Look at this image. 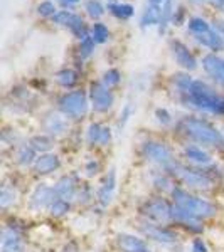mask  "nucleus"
<instances>
[{
    "label": "nucleus",
    "mask_w": 224,
    "mask_h": 252,
    "mask_svg": "<svg viewBox=\"0 0 224 252\" xmlns=\"http://www.w3.org/2000/svg\"><path fill=\"white\" fill-rule=\"evenodd\" d=\"M176 93L177 101L186 108L199 113H209L214 116H224V96L216 91V88L202 79H192L182 91Z\"/></svg>",
    "instance_id": "f257e3e1"
},
{
    "label": "nucleus",
    "mask_w": 224,
    "mask_h": 252,
    "mask_svg": "<svg viewBox=\"0 0 224 252\" xmlns=\"http://www.w3.org/2000/svg\"><path fill=\"white\" fill-rule=\"evenodd\" d=\"M176 126L182 136H186L195 145L209 146V148L221 150V152L224 150V133L206 118L184 116L177 121Z\"/></svg>",
    "instance_id": "f03ea898"
},
{
    "label": "nucleus",
    "mask_w": 224,
    "mask_h": 252,
    "mask_svg": "<svg viewBox=\"0 0 224 252\" xmlns=\"http://www.w3.org/2000/svg\"><path fill=\"white\" fill-rule=\"evenodd\" d=\"M174 177L177 184L190 192H209L213 190L219 178L214 173V166H192L176 160L165 170Z\"/></svg>",
    "instance_id": "7ed1b4c3"
},
{
    "label": "nucleus",
    "mask_w": 224,
    "mask_h": 252,
    "mask_svg": "<svg viewBox=\"0 0 224 252\" xmlns=\"http://www.w3.org/2000/svg\"><path fill=\"white\" fill-rule=\"evenodd\" d=\"M170 200L177 207H181L182 210H186L187 214H190L192 217L202 222L211 220V219L218 217L219 214V209L214 202L207 200L204 197H199L190 190L184 189L182 185L174 187V190L170 192Z\"/></svg>",
    "instance_id": "20e7f679"
},
{
    "label": "nucleus",
    "mask_w": 224,
    "mask_h": 252,
    "mask_svg": "<svg viewBox=\"0 0 224 252\" xmlns=\"http://www.w3.org/2000/svg\"><path fill=\"white\" fill-rule=\"evenodd\" d=\"M89 108H91V101L84 89L66 91L58 99V111L69 121H81L83 118H86Z\"/></svg>",
    "instance_id": "39448f33"
},
{
    "label": "nucleus",
    "mask_w": 224,
    "mask_h": 252,
    "mask_svg": "<svg viewBox=\"0 0 224 252\" xmlns=\"http://www.w3.org/2000/svg\"><path fill=\"white\" fill-rule=\"evenodd\" d=\"M140 153L149 163L158 166L160 170H167L174 161L177 160L172 146L167 145L165 141L149 138L140 145Z\"/></svg>",
    "instance_id": "423d86ee"
},
{
    "label": "nucleus",
    "mask_w": 224,
    "mask_h": 252,
    "mask_svg": "<svg viewBox=\"0 0 224 252\" xmlns=\"http://www.w3.org/2000/svg\"><path fill=\"white\" fill-rule=\"evenodd\" d=\"M137 230L142 234V237L147 239V241L155 242L158 246H164V247L177 246L179 241H181V235L174 229H170L169 225L150 222V220H147V219H142V220L137 223Z\"/></svg>",
    "instance_id": "0eeeda50"
},
{
    "label": "nucleus",
    "mask_w": 224,
    "mask_h": 252,
    "mask_svg": "<svg viewBox=\"0 0 224 252\" xmlns=\"http://www.w3.org/2000/svg\"><path fill=\"white\" fill-rule=\"evenodd\" d=\"M172 212H174V202L167 200L162 195L147 198L144 204L140 205L142 219H147L150 222L164 223V225L172 223Z\"/></svg>",
    "instance_id": "6e6552de"
},
{
    "label": "nucleus",
    "mask_w": 224,
    "mask_h": 252,
    "mask_svg": "<svg viewBox=\"0 0 224 252\" xmlns=\"http://www.w3.org/2000/svg\"><path fill=\"white\" fill-rule=\"evenodd\" d=\"M2 246L0 252H27L26 230L17 222H9L2 229Z\"/></svg>",
    "instance_id": "1a4fd4ad"
},
{
    "label": "nucleus",
    "mask_w": 224,
    "mask_h": 252,
    "mask_svg": "<svg viewBox=\"0 0 224 252\" xmlns=\"http://www.w3.org/2000/svg\"><path fill=\"white\" fill-rule=\"evenodd\" d=\"M88 94L93 111L105 115V113L112 111L113 106H115V93H113V89L105 86L101 81H93L89 84Z\"/></svg>",
    "instance_id": "9d476101"
},
{
    "label": "nucleus",
    "mask_w": 224,
    "mask_h": 252,
    "mask_svg": "<svg viewBox=\"0 0 224 252\" xmlns=\"http://www.w3.org/2000/svg\"><path fill=\"white\" fill-rule=\"evenodd\" d=\"M169 49H170V54H172L174 61H176V64L182 71L192 72L199 67L197 58H195L192 49L187 46L186 42H182V40H179V39H170Z\"/></svg>",
    "instance_id": "9b49d317"
},
{
    "label": "nucleus",
    "mask_w": 224,
    "mask_h": 252,
    "mask_svg": "<svg viewBox=\"0 0 224 252\" xmlns=\"http://www.w3.org/2000/svg\"><path fill=\"white\" fill-rule=\"evenodd\" d=\"M56 190L54 187L44 184V182H40V184L36 185V189L32 190L31 197H29V209L32 212H49V209H51L52 202L56 200Z\"/></svg>",
    "instance_id": "f8f14e48"
},
{
    "label": "nucleus",
    "mask_w": 224,
    "mask_h": 252,
    "mask_svg": "<svg viewBox=\"0 0 224 252\" xmlns=\"http://www.w3.org/2000/svg\"><path fill=\"white\" fill-rule=\"evenodd\" d=\"M86 141L89 146H110L113 141V131L108 125H103L100 121H91L86 128Z\"/></svg>",
    "instance_id": "ddd939ff"
},
{
    "label": "nucleus",
    "mask_w": 224,
    "mask_h": 252,
    "mask_svg": "<svg viewBox=\"0 0 224 252\" xmlns=\"http://www.w3.org/2000/svg\"><path fill=\"white\" fill-rule=\"evenodd\" d=\"M40 126H42V133H46V135L52 138H59L69 131V120L61 113L49 111L44 115Z\"/></svg>",
    "instance_id": "4468645a"
},
{
    "label": "nucleus",
    "mask_w": 224,
    "mask_h": 252,
    "mask_svg": "<svg viewBox=\"0 0 224 252\" xmlns=\"http://www.w3.org/2000/svg\"><path fill=\"white\" fill-rule=\"evenodd\" d=\"M79 187H81V180H79L78 175L68 173V175H63V177L58 178V182L54 184V190L59 198L68 200V202H75Z\"/></svg>",
    "instance_id": "2eb2a0df"
},
{
    "label": "nucleus",
    "mask_w": 224,
    "mask_h": 252,
    "mask_svg": "<svg viewBox=\"0 0 224 252\" xmlns=\"http://www.w3.org/2000/svg\"><path fill=\"white\" fill-rule=\"evenodd\" d=\"M115 192H116V173L115 170H110L103 177L100 187L96 189V198H95L96 204L101 209H107L108 205H112L113 198H115Z\"/></svg>",
    "instance_id": "dca6fc26"
},
{
    "label": "nucleus",
    "mask_w": 224,
    "mask_h": 252,
    "mask_svg": "<svg viewBox=\"0 0 224 252\" xmlns=\"http://www.w3.org/2000/svg\"><path fill=\"white\" fill-rule=\"evenodd\" d=\"M61 166H63V160H61V157L56 155V153H52V152H49V153H42V155H39L31 170L36 177H47V175L59 172Z\"/></svg>",
    "instance_id": "f3484780"
},
{
    "label": "nucleus",
    "mask_w": 224,
    "mask_h": 252,
    "mask_svg": "<svg viewBox=\"0 0 224 252\" xmlns=\"http://www.w3.org/2000/svg\"><path fill=\"white\" fill-rule=\"evenodd\" d=\"M115 242L120 252H153L150 244L147 242L144 237L135 235V234L121 232L116 235Z\"/></svg>",
    "instance_id": "a211bd4d"
},
{
    "label": "nucleus",
    "mask_w": 224,
    "mask_h": 252,
    "mask_svg": "<svg viewBox=\"0 0 224 252\" xmlns=\"http://www.w3.org/2000/svg\"><path fill=\"white\" fill-rule=\"evenodd\" d=\"M182 157L189 161L192 166H209L214 165V158L209 152L201 145L195 143H186L182 146Z\"/></svg>",
    "instance_id": "6ab92c4d"
},
{
    "label": "nucleus",
    "mask_w": 224,
    "mask_h": 252,
    "mask_svg": "<svg viewBox=\"0 0 224 252\" xmlns=\"http://www.w3.org/2000/svg\"><path fill=\"white\" fill-rule=\"evenodd\" d=\"M201 64H202V69H204L206 74L209 76L216 84H219V86L224 88V58L209 52V54L202 56Z\"/></svg>",
    "instance_id": "aec40b11"
},
{
    "label": "nucleus",
    "mask_w": 224,
    "mask_h": 252,
    "mask_svg": "<svg viewBox=\"0 0 224 252\" xmlns=\"http://www.w3.org/2000/svg\"><path fill=\"white\" fill-rule=\"evenodd\" d=\"M172 223L186 229L190 234H202L204 232V222L199 219L192 217L190 214H187L186 210H182L181 207L174 204V212H172Z\"/></svg>",
    "instance_id": "412c9836"
},
{
    "label": "nucleus",
    "mask_w": 224,
    "mask_h": 252,
    "mask_svg": "<svg viewBox=\"0 0 224 252\" xmlns=\"http://www.w3.org/2000/svg\"><path fill=\"white\" fill-rule=\"evenodd\" d=\"M192 39L199 44V46L207 49V51H211L213 54H219V52L224 51V37H223L221 32L216 29V27H213V29H211L209 32H206V34L194 35Z\"/></svg>",
    "instance_id": "4be33fe9"
},
{
    "label": "nucleus",
    "mask_w": 224,
    "mask_h": 252,
    "mask_svg": "<svg viewBox=\"0 0 224 252\" xmlns=\"http://www.w3.org/2000/svg\"><path fill=\"white\" fill-rule=\"evenodd\" d=\"M37 157H39V153L29 145V141H20V143L15 146L14 161L20 168H32V165L36 163Z\"/></svg>",
    "instance_id": "5701e85b"
},
{
    "label": "nucleus",
    "mask_w": 224,
    "mask_h": 252,
    "mask_svg": "<svg viewBox=\"0 0 224 252\" xmlns=\"http://www.w3.org/2000/svg\"><path fill=\"white\" fill-rule=\"evenodd\" d=\"M176 0H164V3L160 5V19H158L157 32L160 35H165L169 31V26L172 24L174 14H176Z\"/></svg>",
    "instance_id": "b1692460"
},
{
    "label": "nucleus",
    "mask_w": 224,
    "mask_h": 252,
    "mask_svg": "<svg viewBox=\"0 0 224 252\" xmlns=\"http://www.w3.org/2000/svg\"><path fill=\"white\" fill-rule=\"evenodd\" d=\"M79 71L75 67H64L59 69L54 74V81L59 88L63 89H75L76 84L79 83Z\"/></svg>",
    "instance_id": "393cba45"
},
{
    "label": "nucleus",
    "mask_w": 224,
    "mask_h": 252,
    "mask_svg": "<svg viewBox=\"0 0 224 252\" xmlns=\"http://www.w3.org/2000/svg\"><path fill=\"white\" fill-rule=\"evenodd\" d=\"M177 185V182L174 180V177L165 170H157L155 173L152 175V187L160 193H169L174 190V187Z\"/></svg>",
    "instance_id": "a878e982"
},
{
    "label": "nucleus",
    "mask_w": 224,
    "mask_h": 252,
    "mask_svg": "<svg viewBox=\"0 0 224 252\" xmlns=\"http://www.w3.org/2000/svg\"><path fill=\"white\" fill-rule=\"evenodd\" d=\"M107 10L118 20H130L135 15V7L128 2H108Z\"/></svg>",
    "instance_id": "bb28decb"
},
{
    "label": "nucleus",
    "mask_w": 224,
    "mask_h": 252,
    "mask_svg": "<svg viewBox=\"0 0 224 252\" xmlns=\"http://www.w3.org/2000/svg\"><path fill=\"white\" fill-rule=\"evenodd\" d=\"M19 200V192L17 187L14 184H7L3 182L2 189H0V209L9 210L10 207H14Z\"/></svg>",
    "instance_id": "cd10ccee"
},
{
    "label": "nucleus",
    "mask_w": 224,
    "mask_h": 252,
    "mask_svg": "<svg viewBox=\"0 0 224 252\" xmlns=\"http://www.w3.org/2000/svg\"><path fill=\"white\" fill-rule=\"evenodd\" d=\"M158 19H160V7L152 5V3H147L145 9L142 10V15H140V27L144 31L150 29V27H157Z\"/></svg>",
    "instance_id": "c85d7f7f"
},
{
    "label": "nucleus",
    "mask_w": 224,
    "mask_h": 252,
    "mask_svg": "<svg viewBox=\"0 0 224 252\" xmlns=\"http://www.w3.org/2000/svg\"><path fill=\"white\" fill-rule=\"evenodd\" d=\"M213 22H209L207 19L201 17V15H192V17H189L187 20V32H189L190 35H201V34H206V32H209L213 29Z\"/></svg>",
    "instance_id": "c756f323"
},
{
    "label": "nucleus",
    "mask_w": 224,
    "mask_h": 252,
    "mask_svg": "<svg viewBox=\"0 0 224 252\" xmlns=\"http://www.w3.org/2000/svg\"><path fill=\"white\" fill-rule=\"evenodd\" d=\"M27 141H29V145L39 153V155H42V153H49V152H51L52 146H54L56 138L49 136V135H46V133H37V135L31 136Z\"/></svg>",
    "instance_id": "7c9ffc66"
},
{
    "label": "nucleus",
    "mask_w": 224,
    "mask_h": 252,
    "mask_svg": "<svg viewBox=\"0 0 224 252\" xmlns=\"http://www.w3.org/2000/svg\"><path fill=\"white\" fill-rule=\"evenodd\" d=\"M66 29L71 32V34L75 35L76 39L81 40V39L86 37V35H89V29H91V27H88V24L84 22V19L81 17L79 14H76V12H75V14H73V17H71V20H69Z\"/></svg>",
    "instance_id": "2f4dec72"
},
{
    "label": "nucleus",
    "mask_w": 224,
    "mask_h": 252,
    "mask_svg": "<svg viewBox=\"0 0 224 252\" xmlns=\"http://www.w3.org/2000/svg\"><path fill=\"white\" fill-rule=\"evenodd\" d=\"M84 12L91 20L98 22L105 14H107V5L101 3V0H86L84 2Z\"/></svg>",
    "instance_id": "473e14b6"
},
{
    "label": "nucleus",
    "mask_w": 224,
    "mask_h": 252,
    "mask_svg": "<svg viewBox=\"0 0 224 252\" xmlns=\"http://www.w3.org/2000/svg\"><path fill=\"white\" fill-rule=\"evenodd\" d=\"M89 34H91V37L95 39L96 44H107L110 37H112V32H110L108 26L103 22H95L91 26V29H89Z\"/></svg>",
    "instance_id": "72a5a7b5"
},
{
    "label": "nucleus",
    "mask_w": 224,
    "mask_h": 252,
    "mask_svg": "<svg viewBox=\"0 0 224 252\" xmlns=\"http://www.w3.org/2000/svg\"><path fill=\"white\" fill-rule=\"evenodd\" d=\"M96 46H98V44L95 42V39L91 37V34L79 40V44H78V58H79L81 63H83V61H86V59H89L93 54H95Z\"/></svg>",
    "instance_id": "f704fd0d"
},
{
    "label": "nucleus",
    "mask_w": 224,
    "mask_h": 252,
    "mask_svg": "<svg viewBox=\"0 0 224 252\" xmlns=\"http://www.w3.org/2000/svg\"><path fill=\"white\" fill-rule=\"evenodd\" d=\"M73 209V202H68V200H63V198L56 197V200L52 202L51 209H49V215L54 219H63L71 212Z\"/></svg>",
    "instance_id": "c9c22d12"
},
{
    "label": "nucleus",
    "mask_w": 224,
    "mask_h": 252,
    "mask_svg": "<svg viewBox=\"0 0 224 252\" xmlns=\"http://www.w3.org/2000/svg\"><path fill=\"white\" fill-rule=\"evenodd\" d=\"M96 198V192L89 184H81L78 195H76V204L78 205H89Z\"/></svg>",
    "instance_id": "e433bc0d"
},
{
    "label": "nucleus",
    "mask_w": 224,
    "mask_h": 252,
    "mask_svg": "<svg viewBox=\"0 0 224 252\" xmlns=\"http://www.w3.org/2000/svg\"><path fill=\"white\" fill-rule=\"evenodd\" d=\"M101 83L105 84L107 88L110 89H113V88H116L118 84L121 83V72L118 71L116 67H112V69H107V71L103 72V76H101Z\"/></svg>",
    "instance_id": "4c0bfd02"
},
{
    "label": "nucleus",
    "mask_w": 224,
    "mask_h": 252,
    "mask_svg": "<svg viewBox=\"0 0 224 252\" xmlns=\"http://www.w3.org/2000/svg\"><path fill=\"white\" fill-rule=\"evenodd\" d=\"M36 10H37L39 17H42V19H52L58 14V7H56V3L52 2V0H42V2H39Z\"/></svg>",
    "instance_id": "58836bf2"
},
{
    "label": "nucleus",
    "mask_w": 224,
    "mask_h": 252,
    "mask_svg": "<svg viewBox=\"0 0 224 252\" xmlns=\"http://www.w3.org/2000/svg\"><path fill=\"white\" fill-rule=\"evenodd\" d=\"M153 118L162 128H169V126L174 125V115L167 108H157L155 113H153Z\"/></svg>",
    "instance_id": "ea45409f"
},
{
    "label": "nucleus",
    "mask_w": 224,
    "mask_h": 252,
    "mask_svg": "<svg viewBox=\"0 0 224 252\" xmlns=\"http://www.w3.org/2000/svg\"><path fill=\"white\" fill-rule=\"evenodd\" d=\"M83 172H84V177H88V178L96 177V175L101 172V163H100V160H98V158H88V160L84 161Z\"/></svg>",
    "instance_id": "a19ab883"
},
{
    "label": "nucleus",
    "mask_w": 224,
    "mask_h": 252,
    "mask_svg": "<svg viewBox=\"0 0 224 252\" xmlns=\"http://www.w3.org/2000/svg\"><path fill=\"white\" fill-rule=\"evenodd\" d=\"M73 14H75L73 10L61 9V10H58V14L51 19V22L54 24V26H59V27H68V24H69V20H71Z\"/></svg>",
    "instance_id": "79ce46f5"
},
{
    "label": "nucleus",
    "mask_w": 224,
    "mask_h": 252,
    "mask_svg": "<svg viewBox=\"0 0 224 252\" xmlns=\"http://www.w3.org/2000/svg\"><path fill=\"white\" fill-rule=\"evenodd\" d=\"M132 115H133V106L130 103H127L123 108H121L120 115H118V128L123 129L125 126L128 125V121H130V118H132Z\"/></svg>",
    "instance_id": "37998d69"
},
{
    "label": "nucleus",
    "mask_w": 224,
    "mask_h": 252,
    "mask_svg": "<svg viewBox=\"0 0 224 252\" xmlns=\"http://www.w3.org/2000/svg\"><path fill=\"white\" fill-rule=\"evenodd\" d=\"M187 10H186V7H182V5H179L177 9H176V14H174V19H172V26H176V27H181V26H184V24H187Z\"/></svg>",
    "instance_id": "c03bdc74"
},
{
    "label": "nucleus",
    "mask_w": 224,
    "mask_h": 252,
    "mask_svg": "<svg viewBox=\"0 0 224 252\" xmlns=\"http://www.w3.org/2000/svg\"><path fill=\"white\" fill-rule=\"evenodd\" d=\"M189 251L190 252H209V247H207V244L202 237H194L192 241H190Z\"/></svg>",
    "instance_id": "a18cd8bd"
},
{
    "label": "nucleus",
    "mask_w": 224,
    "mask_h": 252,
    "mask_svg": "<svg viewBox=\"0 0 224 252\" xmlns=\"http://www.w3.org/2000/svg\"><path fill=\"white\" fill-rule=\"evenodd\" d=\"M207 3H209L213 9H216L224 17V0H207Z\"/></svg>",
    "instance_id": "49530a36"
},
{
    "label": "nucleus",
    "mask_w": 224,
    "mask_h": 252,
    "mask_svg": "<svg viewBox=\"0 0 224 252\" xmlns=\"http://www.w3.org/2000/svg\"><path fill=\"white\" fill-rule=\"evenodd\" d=\"M58 2H59V5L63 7V9L71 10V9H75V7L78 5L81 0H58Z\"/></svg>",
    "instance_id": "de8ad7c7"
},
{
    "label": "nucleus",
    "mask_w": 224,
    "mask_h": 252,
    "mask_svg": "<svg viewBox=\"0 0 224 252\" xmlns=\"http://www.w3.org/2000/svg\"><path fill=\"white\" fill-rule=\"evenodd\" d=\"M213 24H214V27L218 29L219 32L223 34V37H224V17H216L213 20Z\"/></svg>",
    "instance_id": "09e8293b"
},
{
    "label": "nucleus",
    "mask_w": 224,
    "mask_h": 252,
    "mask_svg": "<svg viewBox=\"0 0 224 252\" xmlns=\"http://www.w3.org/2000/svg\"><path fill=\"white\" fill-rule=\"evenodd\" d=\"M187 2H189L190 5H194V7H202V5H206V3H207V0H187Z\"/></svg>",
    "instance_id": "8fccbe9b"
},
{
    "label": "nucleus",
    "mask_w": 224,
    "mask_h": 252,
    "mask_svg": "<svg viewBox=\"0 0 224 252\" xmlns=\"http://www.w3.org/2000/svg\"><path fill=\"white\" fill-rule=\"evenodd\" d=\"M64 252H79V249H78V246H76L75 242H71V244H68V246H66Z\"/></svg>",
    "instance_id": "3c124183"
},
{
    "label": "nucleus",
    "mask_w": 224,
    "mask_h": 252,
    "mask_svg": "<svg viewBox=\"0 0 224 252\" xmlns=\"http://www.w3.org/2000/svg\"><path fill=\"white\" fill-rule=\"evenodd\" d=\"M147 3H152V5H157V7H160L162 3H164V0H147Z\"/></svg>",
    "instance_id": "603ef678"
}]
</instances>
